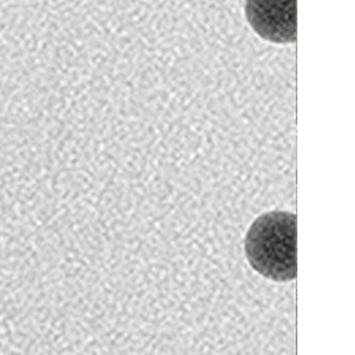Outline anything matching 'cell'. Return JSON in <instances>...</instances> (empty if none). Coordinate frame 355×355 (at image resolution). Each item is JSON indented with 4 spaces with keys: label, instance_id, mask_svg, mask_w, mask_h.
I'll use <instances>...</instances> for the list:
<instances>
[{
    "label": "cell",
    "instance_id": "cell-2",
    "mask_svg": "<svg viewBox=\"0 0 355 355\" xmlns=\"http://www.w3.org/2000/svg\"><path fill=\"white\" fill-rule=\"evenodd\" d=\"M245 14L263 40L286 44L296 40V0H246Z\"/></svg>",
    "mask_w": 355,
    "mask_h": 355
},
{
    "label": "cell",
    "instance_id": "cell-1",
    "mask_svg": "<svg viewBox=\"0 0 355 355\" xmlns=\"http://www.w3.org/2000/svg\"><path fill=\"white\" fill-rule=\"evenodd\" d=\"M296 215L271 211L257 217L245 237V251L251 268L274 282L296 277Z\"/></svg>",
    "mask_w": 355,
    "mask_h": 355
}]
</instances>
